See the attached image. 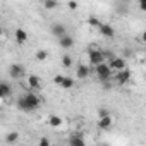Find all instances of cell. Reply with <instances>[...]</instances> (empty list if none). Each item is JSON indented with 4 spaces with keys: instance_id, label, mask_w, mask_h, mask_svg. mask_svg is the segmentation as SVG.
Here are the masks:
<instances>
[{
    "instance_id": "ac0fdd59",
    "label": "cell",
    "mask_w": 146,
    "mask_h": 146,
    "mask_svg": "<svg viewBox=\"0 0 146 146\" xmlns=\"http://www.w3.org/2000/svg\"><path fill=\"white\" fill-rule=\"evenodd\" d=\"M17 139H19V132H16V131L5 134V141H7V143H16Z\"/></svg>"
},
{
    "instance_id": "7c38bea8",
    "label": "cell",
    "mask_w": 146,
    "mask_h": 146,
    "mask_svg": "<svg viewBox=\"0 0 146 146\" xmlns=\"http://www.w3.org/2000/svg\"><path fill=\"white\" fill-rule=\"evenodd\" d=\"M14 36H16V41H17L19 45H24V43L28 41V33H26L23 28H17L16 33H14Z\"/></svg>"
},
{
    "instance_id": "3957f363",
    "label": "cell",
    "mask_w": 146,
    "mask_h": 146,
    "mask_svg": "<svg viewBox=\"0 0 146 146\" xmlns=\"http://www.w3.org/2000/svg\"><path fill=\"white\" fill-rule=\"evenodd\" d=\"M95 72H96V76H98V79H100L102 83H107V81L110 79V74H112V70L108 69L107 62H103V64L96 65V67H95Z\"/></svg>"
},
{
    "instance_id": "30bf717a",
    "label": "cell",
    "mask_w": 146,
    "mask_h": 146,
    "mask_svg": "<svg viewBox=\"0 0 146 146\" xmlns=\"http://www.w3.org/2000/svg\"><path fill=\"white\" fill-rule=\"evenodd\" d=\"M98 29H100V33H102L105 38H113V36H115V29H113L110 24H105V23H102Z\"/></svg>"
},
{
    "instance_id": "5b68a950",
    "label": "cell",
    "mask_w": 146,
    "mask_h": 146,
    "mask_svg": "<svg viewBox=\"0 0 146 146\" xmlns=\"http://www.w3.org/2000/svg\"><path fill=\"white\" fill-rule=\"evenodd\" d=\"M24 74H26V69H24V65H21V64H12V65L9 67V76H11L12 79H21Z\"/></svg>"
},
{
    "instance_id": "83f0119b",
    "label": "cell",
    "mask_w": 146,
    "mask_h": 146,
    "mask_svg": "<svg viewBox=\"0 0 146 146\" xmlns=\"http://www.w3.org/2000/svg\"><path fill=\"white\" fill-rule=\"evenodd\" d=\"M50 146H58V144H50Z\"/></svg>"
},
{
    "instance_id": "ba28073f",
    "label": "cell",
    "mask_w": 146,
    "mask_h": 146,
    "mask_svg": "<svg viewBox=\"0 0 146 146\" xmlns=\"http://www.w3.org/2000/svg\"><path fill=\"white\" fill-rule=\"evenodd\" d=\"M50 31H52V35H53V36H57L58 40H60L62 36H65V35H67V28H65L64 24H60V23H55V24H52Z\"/></svg>"
},
{
    "instance_id": "7a4b0ae2",
    "label": "cell",
    "mask_w": 146,
    "mask_h": 146,
    "mask_svg": "<svg viewBox=\"0 0 146 146\" xmlns=\"http://www.w3.org/2000/svg\"><path fill=\"white\" fill-rule=\"evenodd\" d=\"M88 58H90V65H93V67H96V65H100V64L105 62L103 53H102V50H98V48H90Z\"/></svg>"
},
{
    "instance_id": "2e32d148",
    "label": "cell",
    "mask_w": 146,
    "mask_h": 146,
    "mask_svg": "<svg viewBox=\"0 0 146 146\" xmlns=\"http://www.w3.org/2000/svg\"><path fill=\"white\" fill-rule=\"evenodd\" d=\"M28 86H29L31 90H38V88H40V78L35 76V74H31V76L28 78Z\"/></svg>"
},
{
    "instance_id": "4316f807",
    "label": "cell",
    "mask_w": 146,
    "mask_h": 146,
    "mask_svg": "<svg viewBox=\"0 0 146 146\" xmlns=\"http://www.w3.org/2000/svg\"><path fill=\"white\" fill-rule=\"evenodd\" d=\"M102 146H110V144H102Z\"/></svg>"
},
{
    "instance_id": "9a60e30c",
    "label": "cell",
    "mask_w": 146,
    "mask_h": 146,
    "mask_svg": "<svg viewBox=\"0 0 146 146\" xmlns=\"http://www.w3.org/2000/svg\"><path fill=\"white\" fill-rule=\"evenodd\" d=\"M12 93V88L9 83H0V98H5Z\"/></svg>"
},
{
    "instance_id": "9c48e42d",
    "label": "cell",
    "mask_w": 146,
    "mask_h": 146,
    "mask_svg": "<svg viewBox=\"0 0 146 146\" xmlns=\"http://www.w3.org/2000/svg\"><path fill=\"white\" fill-rule=\"evenodd\" d=\"M76 72H78V79H86L91 74V67L86 65V64H81V65H78Z\"/></svg>"
},
{
    "instance_id": "44dd1931",
    "label": "cell",
    "mask_w": 146,
    "mask_h": 146,
    "mask_svg": "<svg viewBox=\"0 0 146 146\" xmlns=\"http://www.w3.org/2000/svg\"><path fill=\"white\" fill-rule=\"evenodd\" d=\"M62 65H64V67H70V65H72L70 55H64V57H62Z\"/></svg>"
},
{
    "instance_id": "52a82bcc",
    "label": "cell",
    "mask_w": 146,
    "mask_h": 146,
    "mask_svg": "<svg viewBox=\"0 0 146 146\" xmlns=\"http://www.w3.org/2000/svg\"><path fill=\"white\" fill-rule=\"evenodd\" d=\"M129 81H131V70H129V69L119 70L117 74H115V83H117L119 86H122V84H127Z\"/></svg>"
},
{
    "instance_id": "6da1fadb",
    "label": "cell",
    "mask_w": 146,
    "mask_h": 146,
    "mask_svg": "<svg viewBox=\"0 0 146 146\" xmlns=\"http://www.w3.org/2000/svg\"><path fill=\"white\" fill-rule=\"evenodd\" d=\"M40 98L36 96V93H26L23 96H19L17 100V108L23 112H33L40 107Z\"/></svg>"
},
{
    "instance_id": "cb8c5ba5",
    "label": "cell",
    "mask_w": 146,
    "mask_h": 146,
    "mask_svg": "<svg viewBox=\"0 0 146 146\" xmlns=\"http://www.w3.org/2000/svg\"><path fill=\"white\" fill-rule=\"evenodd\" d=\"M38 146H50V139H48L46 136H43V137L40 139V143H38Z\"/></svg>"
},
{
    "instance_id": "d4e9b609",
    "label": "cell",
    "mask_w": 146,
    "mask_h": 146,
    "mask_svg": "<svg viewBox=\"0 0 146 146\" xmlns=\"http://www.w3.org/2000/svg\"><path fill=\"white\" fill-rule=\"evenodd\" d=\"M67 5H69V9H72V11H74V9H78V2H69Z\"/></svg>"
},
{
    "instance_id": "d6986e66",
    "label": "cell",
    "mask_w": 146,
    "mask_h": 146,
    "mask_svg": "<svg viewBox=\"0 0 146 146\" xmlns=\"http://www.w3.org/2000/svg\"><path fill=\"white\" fill-rule=\"evenodd\" d=\"M88 24L91 26V28H100V21H98V17H95V16H90L88 17Z\"/></svg>"
},
{
    "instance_id": "e0dca14e",
    "label": "cell",
    "mask_w": 146,
    "mask_h": 146,
    "mask_svg": "<svg viewBox=\"0 0 146 146\" xmlns=\"http://www.w3.org/2000/svg\"><path fill=\"white\" fill-rule=\"evenodd\" d=\"M48 124H50L52 127H60L64 122H62V119H60L58 115H50V117H48Z\"/></svg>"
},
{
    "instance_id": "484cf974",
    "label": "cell",
    "mask_w": 146,
    "mask_h": 146,
    "mask_svg": "<svg viewBox=\"0 0 146 146\" xmlns=\"http://www.w3.org/2000/svg\"><path fill=\"white\" fill-rule=\"evenodd\" d=\"M2 33H4V31H2V28H0V36H2Z\"/></svg>"
},
{
    "instance_id": "8fae6325",
    "label": "cell",
    "mask_w": 146,
    "mask_h": 146,
    "mask_svg": "<svg viewBox=\"0 0 146 146\" xmlns=\"http://www.w3.org/2000/svg\"><path fill=\"white\" fill-rule=\"evenodd\" d=\"M69 146H86V143L81 134H72L69 137Z\"/></svg>"
},
{
    "instance_id": "277c9868",
    "label": "cell",
    "mask_w": 146,
    "mask_h": 146,
    "mask_svg": "<svg viewBox=\"0 0 146 146\" xmlns=\"http://www.w3.org/2000/svg\"><path fill=\"white\" fill-rule=\"evenodd\" d=\"M53 83H55L58 88H64V90H70L72 86H74V79L69 78V76H62V74L55 76V78H53Z\"/></svg>"
},
{
    "instance_id": "8992f818",
    "label": "cell",
    "mask_w": 146,
    "mask_h": 146,
    "mask_svg": "<svg viewBox=\"0 0 146 146\" xmlns=\"http://www.w3.org/2000/svg\"><path fill=\"white\" fill-rule=\"evenodd\" d=\"M107 65H108V69H110V70H117V72H119V70L127 69V67H125V58H122V57H113Z\"/></svg>"
},
{
    "instance_id": "603a6c76",
    "label": "cell",
    "mask_w": 146,
    "mask_h": 146,
    "mask_svg": "<svg viewBox=\"0 0 146 146\" xmlns=\"http://www.w3.org/2000/svg\"><path fill=\"white\" fill-rule=\"evenodd\" d=\"M98 115H100V119H102V117H108L110 112H108V108H103V107H102V108L98 110Z\"/></svg>"
},
{
    "instance_id": "ffe728a7",
    "label": "cell",
    "mask_w": 146,
    "mask_h": 146,
    "mask_svg": "<svg viewBox=\"0 0 146 146\" xmlns=\"http://www.w3.org/2000/svg\"><path fill=\"white\" fill-rule=\"evenodd\" d=\"M46 57H48L46 50H38L36 52V60H46Z\"/></svg>"
},
{
    "instance_id": "4fadbf2b",
    "label": "cell",
    "mask_w": 146,
    "mask_h": 146,
    "mask_svg": "<svg viewBox=\"0 0 146 146\" xmlns=\"http://www.w3.org/2000/svg\"><path fill=\"white\" fill-rule=\"evenodd\" d=\"M58 45H60L62 48H70L72 45H74V38L69 36V35H65V36H62V38L58 40Z\"/></svg>"
},
{
    "instance_id": "7402d4cb",
    "label": "cell",
    "mask_w": 146,
    "mask_h": 146,
    "mask_svg": "<svg viewBox=\"0 0 146 146\" xmlns=\"http://www.w3.org/2000/svg\"><path fill=\"white\" fill-rule=\"evenodd\" d=\"M43 5H45V7H46V9H55V7H57V5H58V4H57V2H55V0H46V2H45V4H43Z\"/></svg>"
},
{
    "instance_id": "5bb4252c",
    "label": "cell",
    "mask_w": 146,
    "mask_h": 146,
    "mask_svg": "<svg viewBox=\"0 0 146 146\" xmlns=\"http://www.w3.org/2000/svg\"><path fill=\"white\" fill-rule=\"evenodd\" d=\"M112 124H113V120H112L110 115H108V117H102V119L98 120V127H100V129H110Z\"/></svg>"
}]
</instances>
